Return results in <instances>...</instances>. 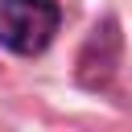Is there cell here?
Returning a JSON list of instances; mask_svg holds the SVG:
<instances>
[{"mask_svg": "<svg viewBox=\"0 0 132 132\" xmlns=\"http://www.w3.org/2000/svg\"><path fill=\"white\" fill-rule=\"evenodd\" d=\"M58 25H62L58 0H0V50L16 58L45 54Z\"/></svg>", "mask_w": 132, "mask_h": 132, "instance_id": "cell-1", "label": "cell"}, {"mask_svg": "<svg viewBox=\"0 0 132 132\" xmlns=\"http://www.w3.org/2000/svg\"><path fill=\"white\" fill-rule=\"evenodd\" d=\"M120 25H116V16H103L95 29H91V37H87V45H82V54H78V82L87 87V91H107L111 87V78H116V66H120Z\"/></svg>", "mask_w": 132, "mask_h": 132, "instance_id": "cell-2", "label": "cell"}]
</instances>
